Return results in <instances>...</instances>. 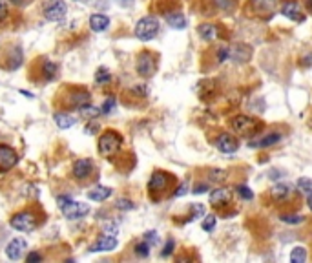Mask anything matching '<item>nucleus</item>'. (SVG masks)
I'll use <instances>...</instances> for the list:
<instances>
[{"instance_id": "nucleus-41", "label": "nucleus", "mask_w": 312, "mask_h": 263, "mask_svg": "<svg viewBox=\"0 0 312 263\" xmlns=\"http://www.w3.org/2000/svg\"><path fill=\"white\" fill-rule=\"evenodd\" d=\"M117 232H119V227L113 223V221L104 225V234H108V236H117Z\"/></svg>"}, {"instance_id": "nucleus-45", "label": "nucleus", "mask_w": 312, "mask_h": 263, "mask_svg": "<svg viewBox=\"0 0 312 263\" xmlns=\"http://www.w3.org/2000/svg\"><path fill=\"white\" fill-rule=\"evenodd\" d=\"M204 190H208V183H199L194 187V194H203Z\"/></svg>"}, {"instance_id": "nucleus-25", "label": "nucleus", "mask_w": 312, "mask_h": 263, "mask_svg": "<svg viewBox=\"0 0 312 263\" xmlns=\"http://www.w3.org/2000/svg\"><path fill=\"white\" fill-rule=\"evenodd\" d=\"M281 141V136L279 134H269V136H265L263 139L256 141V143H250V146L254 148V146H259V148H269V146L276 145V143H279Z\"/></svg>"}, {"instance_id": "nucleus-20", "label": "nucleus", "mask_w": 312, "mask_h": 263, "mask_svg": "<svg viewBox=\"0 0 312 263\" xmlns=\"http://www.w3.org/2000/svg\"><path fill=\"white\" fill-rule=\"evenodd\" d=\"M53 117H55L57 126L61 128V130H68V128L75 126V123H77V119L69 114V112H57Z\"/></svg>"}, {"instance_id": "nucleus-4", "label": "nucleus", "mask_w": 312, "mask_h": 263, "mask_svg": "<svg viewBox=\"0 0 312 263\" xmlns=\"http://www.w3.org/2000/svg\"><path fill=\"white\" fill-rule=\"evenodd\" d=\"M170 183H172V175L166 174V172H153L152 177H150V183H148V190H150V196L153 197V199H159L161 194H165L166 190H168Z\"/></svg>"}, {"instance_id": "nucleus-33", "label": "nucleus", "mask_w": 312, "mask_h": 263, "mask_svg": "<svg viewBox=\"0 0 312 263\" xmlns=\"http://www.w3.org/2000/svg\"><path fill=\"white\" fill-rule=\"evenodd\" d=\"M238 196H241L243 199H247V201H250V199H254V192H252L248 187H245V185H239L238 189Z\"/></svg>"}, {"instance_id": "nucleus-38", "label": "nucleus", "mask_w": 312, "mask_h": 263, "mask_svg": "<svg viewBox=\"0 0 312 263\" xmlns=\"http://www.w3.org/2000/svg\"><path fill=\"white\" fill-rule=\"evenodd\" d=\"M298 189L303 192H312V179H307V177L298 179Z\"/></svg>"}, {"instance_id": "nucleus-29", "label": "nucleus", "mask_w": 312, "mask_h": 263, "mask_svg": "<svg viewBox=\"0 0 312 263\" xmlns=\"http://www.w3.org/2000/svg\"><path fill=\"white\" fill-rule=\"evenodd\" d=\"M112 81V73L108 68H99L95 73V83L97 84H108Z\"/></svg>"}, {"instance_id": "nucleus-48", "label": "nucleus", "mask_w": 312, "mask_h": 263, "mask_svg": "<svg viewBox=\"0 0 312 263\" xmlns=\"http://www.w3.org/2000/svg\"><path fill=\"white\" fill-rule=\"evenodd\" d=\"M307 205H308V208L312 211V192L308 194V197H307Z\"/></svg>"}, {"instance_id": "nucleus-28", "label": "nucleus", "mask_w": 312, "mask_h": 263, "mask_svg": "<svg viewBox=\"0 0 312 263\" xmlns=\"http://www.w3.org/2000/svg\"><path fill=\"white\" fill-rule=\"evenodd\" d=\"M307 259V250L303 247H294L291 252V261L292 263H303Z\"/></svg>"}, {"instance_id": "nucleus-36", "label": "nucleus", "mask_w": 312, "mask_h": 263, "mask_svg": "<svg viewBox=\"0 0 312 263\" xmlns=\"http://www.w3.org/2000/svg\"><path fill=\"white\" fill-rule=\"evenodd\" d=\"M115 104H117V102H115V99H113V97L106 99V101H104V104H102V108H100V114L108 115L110 112H112V110L115 108Z\"/></svg>"}, {"instance_id": "nucleus-16", "label": "nucleus", "mask_w": 312, "mask_h": 263, "mask_svg": "<svg viewBox=\"0 0 312 263\" xmlns=\"http://www.w3.org/2000/svg\"><path fill=\"white\" fill-rule=\"evenodd\" d=\"M93 172V163L91 159H79L73 165V175L77 179H88Z\"/></svg>"}, {"instance_id": "nucleus-49", "label": "nucleus", "mask_w": 312, "mask_h": 263, "mask_svg": "<svg viewBox=\"0 0 312 263\" xmlns=\"http://www.w3.org/2000/svg\"><path fill=\"white\" fill-rule=\"evenodd\" d=\"M20 93H22V95H26V97H30V99H33V93L26 92V90H20Z\"/></svg>"}, {"instance_id": "nucleus-21", "label": "nucleus", "mask_w": 312, "mask_h": 263, "mask_svg": "<svg viewBox=\"0 0 312 263\" xmlns=\"http://www.w3.org/2000/svg\"><path fill=\"white\" fill-rule=\"evenodd\" d=\"M108 26H110V18L106 17V15L95 13L90 17V28L93 31H104V30H108Z\"/></svg>"}, {"instance_id": "nucleus-24", "label": "nucleus", "mask_w": 312, "mask_h": 263, "mask_svg": "<svg viewBox=\"0 0 312 263\" xmlns=\"http://www.w3.org/2000/svg\"><path fill=\"white\" fill-rule=\"evenodd\" d=\"M289 194H291V185H287V183L274 185L272 190H270V196H272L274 199H277V201L287 199V197H289Z\"/></svg>"}, {"instance_id": "nucleus-34", "label": "nucleus", "mask_w": 312, "mask_h": 263, "mask_svg": "<svg viewBox=\"0 0 312 263\" xmlns=\"http://www.w3.org/2000/svg\"><path fill=\"white\" fill-rule=\"evenodd\" d=\"M135 254L141 256V258H146V256L150 254V245H148L146 241L137 243V245H135Z\"/></svg>"}, {"instance_id": "nucleus-15", "label": "nucleus", "mask_w": 312, "mask_h": 263, "mask_svg": "<svg viewBox=\"0 0 312 263\" xmlns=\"http://www.w3.org/2000/svg\"><path fill=\"white\" fill-rule=\"evenodd\" d=\"M281 13L287 18H291V20H296V22L303 20V17H301V6L296 0H287L285 4L281 6Z\"/></svg>"}, {"instance_id": "nucleus-12", "label": "nucleus", "mask_w": 312, "mask_h": 263, "mask_svg": "<svg viewBox=\"0 0 312 263\" xmlns=\"http://www.w3.org/2000/svg\"><path fill=\"white\" fill-rule=\"evenodd\" d=\"M250 4L254 8V13L265 18H270L276 11V0H250Z\"/></svg>"}, {"instance_id": "nucleus-30", "label": "nucleus", "mask_w": 312, "mask_h": 263, "mask_svg": "<svg viewBox=\"0 0 312 263\" xmlns=\"http://www.w3.org/2000/svg\"><path fill=\"white\" fill-rule=\"evenodd\" d=\"M226 179V172L225 170H217V168H212L208 172V181L210 183H221V181Z\"/></svg>"}, {"instance_id": "nucleus-43", "label": "nucleus", "mask_w": 312, "mask_h": 263, "mask_svg": "<svg viewBox=\"0 0 312 263\" xmlns=\"http://www.w3.org/2000/svg\"><path fill=\"white\" fill-rule=\"evenodd\" d=\"M99 130H100V126L97 123H90V124H86V128H84V132H86L88 136H93V134H97Z\"/></svg>"}, {"instance_id": "nucleus-52", "label": "nucleus", "mask_w": 312, "mask_h": 263, "mask_svg": "<svg viewBox=\"0 0 312 263\" xmlns=\"http://www.w3.org/2000/svg\"><path fill=\"white\" fill-rule=\"evenodd\" d=\"M77 2H83V4H88V2H90V0H77Z\"/></svg>"}, {"instance_id": "nucleus-8", "label": "nucleus", "mask_w": 312, "mask_h": 263, "mask_svg": "<svg viewBox=\"0 0 312 263\" xmlns=\"http://www.w3.org/2000/svg\"><path fill=\"white\" fill-rule=\"evenodd\" d=\"M90 102V93L86 92V90H77V88H73L71 92H69V95L66 97V110H79L81 106L88 104Z\"/></svg>"}, {"instance_id": "nucleus-5", "label": "nucleus", "mask_w": 312, "mask_h": 263, "mask_svg": "<svg viewBox=\"0 0 312 263\" xmlns=\"http://www.w3.org/2000/svg\"><path fill=\"white\" fill-rule=\"evenodd\" d=\"M9 225H11L15 230H20V232H31V230L37 228V216H35L31 211L17 212V214L11 216Z\"/></svg>"}, {"instance_id": "nucleus-31", "label": "nucleus", "mask_w": 312, "mask_h": 263, "mask_svg": "<svg viewBox=\"0 0 312 263\" xmlns=\"http://www.w3.org/2000/svg\"><path fill=\"white\" fill-rule=\"evenodd\" d=\"M303 216H296V214H283L281 216V221L283 223H287V225H299L301 221H303Z\"/></svg>"}, {"instance_id": "nucleus-40", "label": "nucleus", "mask_w": 312, "mask_h": 263, "mask_svg": "<svg viewBox=\"0 0 312 263\" xmlns=\"http://www.w3.org/2000/svg\"><path fill=\"white\" fill-rule=\"evenodd\" d=\"M226 59H230V48H228V46H221V48H219V51H217V61L225 62Z\"/></svg>"}, {"instance_id": "nucleus-10", "label": "nucleus", "mask_w": 312, "mask_h": 263, "mask_svg": "<svg viewBox=\"0 0 312 263\" xmlns=\"http://www.w3.org/2000/svg\"><path fill=\"white\" fill-rule=\"evenodd\" d=\"M18 155L11 146L0 145V172H9L17 165Z\"/></svg>"}, {"instance_id": "nucleus-32", "label": "nucleus", "mask_w": 312, "mask_h": 263, "mask_svg": "<svg viewBox=\"0 0 312 263\" xmlns=\"http://www.w3.org/2000/svg\"><path fill=\"white\" fill-rule=\"evenodd\" d=\"M201 216H204V206L201 205V203H195V205H192L188 219H197V218H201Z\"/></svg>"}, {"instance_id": "nucleus-47", "label": "nucleus", "mask_w": 312, "mask_h": 263, "mask_svg": "<svg viewBox=\"0 0 312 263\" xmlns=\"http://www.w3.org/2000/svg\"><path fill=\"white\" fill-rule=\"evenodd\" d=\"M187 194V185H181L177 189V192H175V196H185Z\"/></svg>"}, {"instance_id": "nucleus-26", "label": "nucleus", "mask_w": 312, "mask_h": 263, "mask_svg": "<svg viewBox=\"0 0 312 263\" xmlns=\"http://www.w3.org/2000/svg\"><path fill=\"white\" fill-rule=\"evenodd\" d=\"M57 71H59L57 64H53V62L48 61V59H44V61H42V77H44V79H46V81L55 79Z\"/></svg>"}, {"instance_id": "nucleus-35", "label": "nucleus", "mask_w": 312, "mask_h": 263, "mask_svg": "<svg viewBox=\"0 0 312 263\" xmlns=\"http://www.w3.org/2000/svg\"><path fill=\"white\" fill-rule=\"evenodd\" d=\"M201 227H203V230H206V232H210V230H214L216 228V216H206V218L203 219V223H201Z\"/></svg>"}, {"instance_id": "nucleus-1", "label": "nucleus", "mask_w": 312, "mask_h": 263, "mask_svg": "<svg viewBox=\"0 0 312 263\" xmlns=\"http://www.w3.org/2000/svg\"><path fill=\"white\" fill-rule=\"evenodd\" d=\"M57 203H59V208L62 211V214L68 219H81L86 214H90V206L86 203L73 201L68 196H59L57 197Z\"/></svg>"}, {"instance_id": "nucleus-9", "label": "nucleus", "mask_w": 312, "mask_h": 263, "mask_svg": "<svg viewBox=\"0 0 312 263\" xmlns=\"http://www.w3.org/2000/svg\"><path fill=\"white\" fill-rule=\"evenodd\" d=\"M259 126V121L254 117H248V115H236L232 119V128H234L238 134H250L256 128Z\"/></svg>"}, {"instance_id": "nucleus-13", "label": "nucleus", "mask_w": 312, "mask_h": 263, "mask_svg": "<svg viewBox=\"0 0 312 263\" xmlns=\"http://www.w3.org/2000/svg\"><path fill=\"white\" fill-rule=\"evenodd\" d=\"M216 146H217V150L223 153H234L236 150L239 148V143L234 136H230V134H221V136L216 139Z\"/></svg>"}, {"instance_id": "nucleus-6", "label": "nucleus", "mask_w": 312, "mask_h": 263, "mask_svg": "<svg viewBox=\"0 0 312 263\" xmlns=\"http://www.w3.org/2000/svg\"><path fill=\"white\" fill-rule=\"evenodd\" d=\"M157 70V59L152 51H141L137 57V73L141 77H152Z\"/></svg>"}, {"instance_id": "nucleus-50", "label": "nucleus", "mask_w": 312, "mask_h": 263, "mask_svg": "<svg viewBox=\"0 0 312 263\" xmlns=\"http://www.w3.org/2000/svg\"><path fill=\"white\" fill-rule=\"evenodd\" d=\"M119 2H121L122 6H130L132 4V0H119Z\"/></svg>"}, {"instance_id": "nucleus-3", "label": "nucleus", "mask_w": 312, "mask_h": 263, "mask_svg": "<svg viewBox=\"0 0 312 263\" xmlns=\"http://www.w3.org/2000/svg\"><path fill=\"white\" fill-rule=\"evenodd\" d=\"M159 33V20L155 17H144L137 22L135 26V37L143 42L155 39V35Z\"/></svg>"}, {"instance_id": "nucleus-7", "label": "nucleus", "mask_w": 312, "mask_h": 263, "mask_svg": "<svg viewBox=\"0 0 312 263\" xmlns=\"http://www.w3.org/2000/svg\"><path fill=\"white\" fill-rule=\"evenodd\" d=\"M66 13H68V6H66L64 0H53V2H49V4L44 8V17H46V20H49V22L62 20V18L66 17Z\"/></svg>"}, {"instance_id": "nucleus-19", "label": "nucleus", "mask_w": 312, "mask_h": 263, "mask_svg": "<svg viewBox=\"0 0 312 263\" xmlns=\"http://www.w3.org/2000/svg\"><path fill=\"white\" fill-rule=\"evenodd\" d=\"M165 17H166V24L170 28H173V30H185L187 28V17L181 11H170Z\"/></svg>"}, {"instance_id": "nucleus-44", "label": "nucleus", "mask_w": 312, "mask_h": 263, "mask_svg": "<svg viewBox=\"0 0 312 263\" xmlns=\"http://www.w3.org/2000/svg\"><path fill=\"white\" fill-rule=\"evenodd\" d=\"M9 17V9H8V6L4 4V2H0V24L6 20V18Z\"/></svg>"}, {"instance_id": "nucleus-2", "label": "nucleus", "mask_w": 312, "mask_h": 263, "mask_svg": "<svg viewBox=\"0 0 312 263\" xmlns=\"http://www.w3.org/2000/svg\"><path fill=\"white\" fill-rule=\"evenodd\" d=\"M121 146H122V137L113 130L104 132L99 139V153L102 157H112V155H115L121 150Z\"/></svg>"}, {"instance_id": "nucleus-11", "label": "nucleus", "mask_w": 312, "mask_h": 263, "mask_svg": "<svg viewBox=\"0 0 312 263\" xmlns=\"http://www.w3.org/2000/svg\"><path fill=\"white\" fill-rule=\"evenodd\" d=\"M26 249H28L26 240L15 238V240L9 241L8 247H6V256H8L9 259H13V261H17V259L22 258V254H24V250Z\"/></svg>"}, {"instance_id": "nucleus-17", "label": "nucleus", "mask_w": 312, "mask_h": 263, "mask_svg": "<svg viewBox=\"0 0 312 263\" xmlns=\"http://www.w3.org/2000/svg\"><path fill=\"white\" fill-rule=\"evenodd\" d=\"M252 57V48L248 44H236L234 48H230V59L236 62H247Z\"/></svg>"}, {"instance_id": "nucleus-22", "label": "nucleus", "mask_w": 312, "mask_h": 263, "mask_svg": "<svg viewBox=\"0 0 312 263\" xmlns=\"http://www.w3.org/2000/svg\"><path fill=\"white\" fill-rule=\"evenodd\" d=\"M110 196H112V189L110 187H102V185H99V187H95L93 190L88 192V197H90L91 201H106Z\"/></svg>"}, {"instance_id": "nucleus-23", "label": "nucleus", "mask_w": 312, "mask_h": 263, "mask_svg": "<svg viewBox=\"0 0 312 263\" xmlns=\"http://www.w3.org/2000/svg\"><path fill=\"white\" fill-rule=\"evenodd\" d=\"M197 33H199V37L204 42H212L217 37V26H214V24H201L197 28Z\"/></svg>"}, {"instance_id": "nucleus-51", "label": "nucleus", "mask_w": 312, "mask_h": 263, "mask_svg": "<svg viewBox=\"0 0 312 263\" xmlns=\"http://www.w3.org/2000/svg\"><path fill=\"white\" fill-rule=\"evenodd\" d=\"M307 9L312 13V0H307Z\"/></svg>"}, {"instance_id": "nucleus-39", "label": "nucleus", "mask_w": 312, "mask_h": 263, "mask_svg": "<svg viewBox=\"0 0 312 263\" xmlns=\"http://www.w3.org/2000/svg\"><path fill=\"white\" fill-rule=\"evenodd\" d=\"M173 249H175V241H173L172 238H168V241H166V245H165V249H163V252H161V256H163V258H168V256L173 252Z\"/></svg>"}, {"instance_id": "nucleus-18", "label": "nucleus", "mask_w": 312, "mask_h": 263, "mask_svg": "<svg viewBox=\"0 0 312 263\" xmlns=\"http://www.w3.org/2000/svg\"><path fill=\"white\" fill-rule=\"evenodd\" d=\"M230 197H232V192H230L228 189H216L212 194H210V203H212V206H216V208H221V206H225L226 203H230Z\"/></svg>"}, {"instance_id": "nucleus-42", "label": "nucleus", "mask_w": 312, "mask_h": 263, "mask_svg": "<svg viewBox=\"0 0 312 263\" xmlns=\"http://www.w3.org/2000/svg\"><path fill=\"white\" fill-rule=\"evenodd\" d=\"M117 208H121V211H132V208H135V205L130 201V199H119Z\"/></svg>"}, {"instance_id": "nucleus-46", "label": "nucleus", "mask_w": 312, "mask_h": 263, "mask_svg": "<svg viewBox=\"0 0 312 263\" xmlns=\"http://www.w3.org/2000/svg\"><path fill=\"white\" fill-rule=\"evenodd\" d=\"M28 261H42V256L37 254V252H30L28 254Z\"/></svg>"}, {"instance_id": "nucleus-37", "label": "nucleus", "mask_w": 312, "mask_h": 263, "mask_svg": "<svg viewBox=\"0 0 312 263\" xmlns=\"http://www.w3.org/2000/svg\"><path fill=\"white\" fill-rule=\"evenodd\" d=\"M144 241H146L150 247H155L157 243H159V236H157L155 230H150V232L144 234Z\"/></svg>"}, {"instance_id": "nucleus-27", "label": "nucleus", "mask_w": 312, "mask_h": 263, "mask_svg": "<svg viewBox=\"0 0 312 263\" xmlns=\"http://www.w3.org/2000/svg\"><path fill=\"white\" fill-rule=\"evenodd\" d=\"M79 112H81V115H84L86 119H95V117H99V115H100V108L91 106L90 102H88V104H84V106H81V108H79Z\"/></svg>"}, {"instance_id": "nucleus-14", "label": "nucleus", "mask_w": 312, "mask_h": 263, "mask_svg": "<svg viewBox=\"0 0 312 263\" xmlns=\"http://www.w3.org/2000/svg\"><path fill=\"white\" fill-rule=\"evenodd\" d=\"M117 245H119L117 238L106 234V236L99 238V240L90 247V252H110V250L117 249Z\"/></svg>"}]
</instances>
